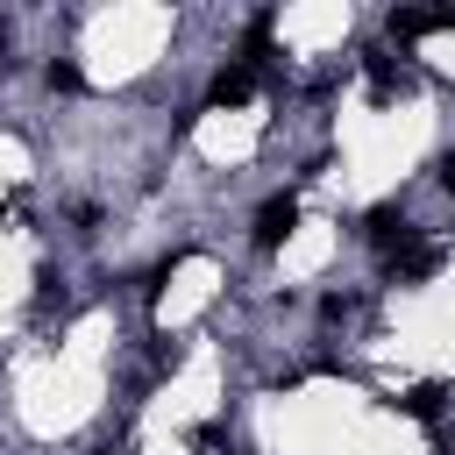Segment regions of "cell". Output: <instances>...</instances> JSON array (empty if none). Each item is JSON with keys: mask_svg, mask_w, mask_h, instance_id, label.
<instances>
[{"mask_svg": "<svg viewBox=\"0 0 455 455\" xmlns=\"http://www.w3.org/2000/svg\"><path fill=\"white\" fill-rule=\"evenodd\" d=\"M363 235H370V242H377V249H384L391 263H398V256L412 249V220H405L398 206H370V228H363Z\"/></svg>", "mask_w": 455, "mask_h": 455, "instance_id": "cell-1", "label": "cell"}, {"mask_svg": "<svg viewBox=\"0 0 455 455\" xmlns=\"http://www.w3.org/2000/svg\"><path fill=\"white\" fill-rule=\"evenodd\" d=\"M291 228H299V199H291V192L263 199V213H256V249H277Z\"/></svg>", "mask_w": 455, "mask_h": 455, "instance_id": "cell-2", "label": "cell"}, {"mask_svg": "<svg viewBox=\"0 0 455 455\" xmlns=\"http://www.w3.org/2000/svg\"><path fill=\"white\" fill-rule=\"evenodd\" d=\"M434 28H455V7H398L391 14V36H434Z\"/></svg>", "mask_w": 455, "mask_h": 455, "instance_id": "cell-3", "label": "cell"}, {"mask_svg": "<svg viewBox=\"0 0 455 455\" xmlns=\"http://www.w3.org/2000/svg\"><path fill=\"white\" fill-rule=\"evenodd\" d=\"M256 78H263V71H256V64L242 57V64H228V71L213 78V100H220V107H242V100L256 92Z\"/></svg>", "mask_w": 455, "mask_h": 455, "instance_id": "cell-4", "label": "cell"}, {"mask_svg": "<svg viewBox=\"0 0 455 455\" xmlns=\"http://www.w3.org/2000/svg\"><path fill=\"white\" fill-rule=\"evenodd\" d=\"M405 85H412V71H405L398 57H370V92H377V100H391V92H405Z\"/></svg>", "mask_w": 455, "mask_h": 455, "instance_id": "cell-5", "label": "cell"}, {"mask_svg": "<svg viewBox=\"0 0 455 455\" xmlns=\"http://www.w3.org/2000/svg\"><path fill=\"white\" fill-rule=\"evenodd\" d=\"M391 270H398V277H434V270H441V249H419V242H412Z\"/></svg>", "mask_w": 455, "mask_h": 455, "instance_id": "cell-6", "label": "cell"}, {"mask_svg": "<svg viewBox=\"0 0 455 455\" xmlns=\"http://www.w3.org/2000/svg\"><path fill=\"white\" fill-rule=\"evenodd\" d=\"M398 405H405L412 419H434V412H441V384H412V391H405Z\"/></svg>", "mask_w": 455, "mask_h": 455, "instance_id": "cell-7", "label": "cell"}, {"mask_svg": "<svg viewBox=\"0 0 455 455\" xmlns=\"http://www.w3.org/2000/svg\"><path fill=\"white\" fill-rule=\"evenodd\" d=\"M50 85H57V92H78L85 78H78V64H50Z\"/></svg>", "mask_w": 455, "mask_h": 455, "instance_id": "cell-8", "label": "cell"}, {"mask_svg": "<svg viewBox=\"0 0 455 455\" xmlns=\"http://www.w3.org/2000/svg\"><path fill=\"white\" fill-rule=\"evenodd\" d=\"M441 192H455V156H441Z\"/></svg>", "mask_w": 455, "mask_h": 455, "instance_id": "cell-9", "label": "cell"}, {"mask_svg": "<svg viewBox=\"0 0 455 455\" xmlns=\"http://www.w3.org/2000/svg\"><path fill=\"white\" fill-rule=\"evenodd\" d=\"M100 455H128V448H100Z\"/></svg>", "mask_w": 455, "mask_h": 455, "instance_id": "cell-10", "label": "cell"}, {"mask_svg": "<svg viewBox=\"0 0 455 455\" xmlns=\"http://www.w3.org/2000/svg\"><path fill=\"white\" fill-rule=\"evenodd\" d=\"M0 64H7V57H0Z\"/></svg>", "mask_w": 455, "mask_h": 455, "instance_id": "cell-11", "label": "cell"}]
</instances>
